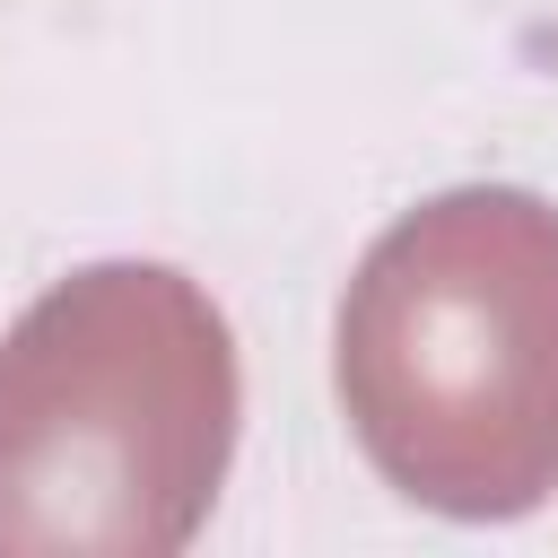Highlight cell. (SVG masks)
Returning a JSON list of instances; mask_svg holds the SVG:
<instances>
[{
  "label": "cell",
  "instance_id": "cell-1",
  "mask_svg": "<svg viewBox=\"0 0 558 558\" xmlns=\"http://www.w3.org/2000/svg\"><path fill=\"white\" fill-rule=\"evenodd\" d=\"M331 384L410 506L514 523L558 497V201L462 183L401 209L340 296Z\"/></svg>",
  "mask_w": 558,
  "mask_h": 558
},
{
  "label": "cell",
  "instance_id": "cell-2",
  "mask_svg": "<svg viewBox=\"0 0 558 558\" xmlns=\"http://www.w3.org/2000/svg\"><path fill=\"white\" fill-rule=\"evenodd\" d=\"M244 375L166 262H87L0 340V558H174L227 480Z\"/></svg>",
  "mask_w": 558,
  "mask_h": 558
}]
</instances>
